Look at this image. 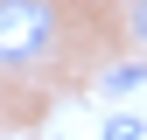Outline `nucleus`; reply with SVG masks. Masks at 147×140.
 Instances as JSON below:
<instances>
[{"mask_svg":"<svg viewBox=\"0 0 147 140\" xmlns=\"http://www.w3.org/2000/svg\"><path fill=\"white\" fill-rule=\"evenodd\" d=\"M126 35L147 49V0H133V7H126Z\"/></svg>","mask_w":147,"mask_h":140,"instance_id":"obj_3","label":"nucleus"},{"mask_svg":"<svg viewBox=\"0 0 147 140\" xmlns=\"http://www.w3.org/2000/svg\"><path fill=\"white\" fill-rule=\"evenodd\" d=\"M63 35V0H0V63H42Z\"/></svg>","mask_w":147,"mask_h":140,"instance_id":"obj_1","label":"nucleus"},{"mask_svg":"<svg viewBox=\"0 0 147 140\" xmlns=\"http://www.w3.org/2000/svg\"><path fill=\"white\" fill-rule=\"evenodd\" d=\"M133 84H147V63H119V70H105V77H98V91H133Z\"/></svg>","mask_w":147,"mask_h":140,"instance_id":"obj_2","label":"nucleus"},{"mask_svg":"<svg viewBox=\"0 0 147 140\" xmlns=\"http://www.w3.org/2000/svg\"><path fill=\"white\" fill-rule=\"evenodd\" d=\"M105 140H140V119H112V133Z\"/></svg>","mask_w":147,"mask_h":140,"instance_id":"obj_4","label":"nucleus"}]
</instances>
